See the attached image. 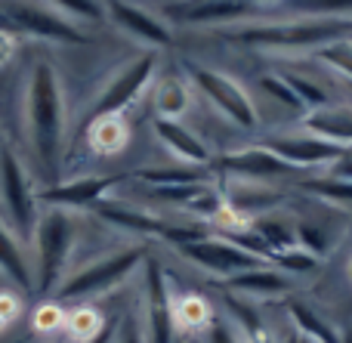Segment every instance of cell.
I'll return each instance as SVG.
<instances>
[{
  "label": "cell",
  "instance_id": "14",
  "mask_svg": "<svg viewBox=\"0 0 352 343\" xmlns=\"http://www.w3.org/2000/svg\"><path fill=\"white\" fill-rule=\"evenodd\" d=\"M213 164L223 173L235 179H248V183H260V179H275V177H291L297 173L287 161H281L278 155H272L266 146H254V148H241V152H232L217 158Z\"/></svg>",
  "mask_w": 352,
  "mask_h": 343
},
{
  "label": "cell",
  "instance_id": "45",
  "mask_svg": "<svg viewBox=\"0 0 352 343\" xmlns=\"http://www.w3.org/2000/svg\"><path fill=\"white\" fill-rule=\"evenodd\" d=\"M349 87H352V84H349Z\"/></svg>",
  "mask_w": 352,
  "mask_h": 343
},
{
  "label": "cell",
  "instance_id": "44",
  "mask_svg": "<svg viewBox=\"0 0 352 343\" xmlns=\"http://www.w3.org/2000/svg\"><path fill=\"white\" fill-rule=\"evenodd\" d=\"M254 3H260V0H254Z\"/></svg>",
  "mask_w": 352,
  "mask_h": 343
},
{
  "label": "cell",
  "instance_id": "10",
  "mask_svg": "<svg viewBox=\"0 0 352 343\" xmlns=\"http://www.w3.org/2000/svg\"><path fill=\"white\" fill-rule=\"evenodd\" d=\"M179 254L186 260H192L195 266H201L204 272H210V276H219L223 282L232 276H238V272L266 266L260 257H254V254H248L244 247L232 245L229 239H217V235H207V239H201V241L182 245Z\"/></svg>",
  "mask_w": 352,
  "mask_h": 343
},
{
  "label": "cell",
  "instance_id": "6",
  "mask_svg": "<svg viewBox=\"0 0 352 343\" xmlns=\"http://www.w3.org/2000/svg\"><path fill=\"white\" fill-rule=\"evenodd\" d=\"M155 68H158V53H155V49H148V53L136 56L133 62H127L124 68H118L115 78L105 84V90L99 93L96 105H93L90 115H87V127L96 124V121H109V118L127 111L130 105L142 96V90L152 84Z\"/></svg>",
  "mask_w": 352,
  "mask_h": 343
},
{
  "label": "cell",
  "instance_id": "36",
  "mask_svg": "<svg viewBox=\"0 0 352 343\" xmlns=\"http://www.w3.org/2000/svg\"><path fill=\"white\" fill-rule=\"evenodd\" d=\"M207 343H244L238 338V331L232 328L229 319H223V316H213V322L207 325Z\"/></svg>",
  "mask_w": 352,
  "mask_h": 343
},
{
  "label": "cell",
  "instance_id": "13",
  "mask_svg": "<svg viewBox=\"0 0 352 343\" xmlns=\"http://www.w3.org/2000/svg\"><path fill=\"white\" fill-rule=\"evenodd\" d=\"M256 12H260V6L254 0H176L167 6V16L182 25L244 22Z\"/></svg>",
  "mask_w": 352,
  "mask_h": 343
},
{
  "label": "cell",
  "instance_id": "30",
  "mask_svg": "<svg viewBox=\"0 0 352 343\" xmlns=\"http://www.w3.org/2000/svg\"><path fill=\"white\" fill-rule=\"evenodd\" d=\"M173 316H176V328H204L213 322V313L198 300V297H186L173 307Z\"/></svg>",
  "mask_w": 352,
  "mask_h": 343
},
{
  "label": "cell",
  "instance_id": "24",
  "mask_svg": "<svg viewBox=\"0 0 352 343\" xmlns=\"http://www.w3.org/2000/svg\"><path fill=\"white\" fill-rule=\"evenodd\" d=\"M133 179H142L152 189L158 186H198L210 179V170L207 167H188V164H176V167H142V170H133Z\"/></svg>",
  "mask_w": 352,
  "mask_h": 343
},
{
  "label": "cell",
  "instance_id": "25",
  "mask_svg": "<svg viewBox=\"0 0 352 343\" xmlns=\"http://www.w3.org/2000/svg\"><path fill=\"white\" fill-rule=\"evenodd\" d=\"M155 109H158V118H170V121H179V115L188 109V90L182 80L176 78H164L158 87H155Z\"/></svg>",
  "mask_w": 352,
  "mask_h": 343
},
{
  "label": "cell",
  "instance_id": "38",
  "mask_svg": "<svg viewBox=\"0 0 352 343\" xmlns=\"http://www.w3.org/2000/svg\"><path fill=\"white\" fill-rule=\"evenodd\" d=\"M115 338H118V322H105V325H99L90 338H84L80 343H115Z\"/></svg>",
  "mask_w": 352,
  "mask_h": 343
},
{
  "label": "cell",
  "instance_id": "18",
  "mask_svg": "<svg viewBox=\"0 0 352 343\" xmlns=\"http://www.w3.org/2000/svg\"><path fill=\"white\" fill-rule=\"evenodd\" d=\"M303 127L309 136L324 142H334L340 148H352V109L349 105H318L303 118Z\"/></svg>",
  "mask_w": 352,
  "mask_h": 343
},
{
  "label": "cell",
  "instance_id": "29",
  "mask_svg": "<svg viewBox=\"0 0 352 343\" xmlns=\"http://www.w3.org/2000/svg\"><path fill=\"white\" fill-rule=\"evenodd\" d=\"M318 59L352 84V37H340V41H331L324 47H318Z\"/></svg>",
  "mask_w": 352,
  "mask_h": 343
},
{
  "label": "cell",
  "instance_id": "37",
  "mask_svg": "<svg viewBox=\"0 0 352 343\" xmlns=\"http://www.w3.org/2000/svg\"><path fill=\"white\" fill-rule=\"evenodd\" d=\"M328 177H334V179H346V183H352V148L343 158H337L334 164L328 167Z\"/></svg>",
  "mask_w": 352,
  "mask_h": 343
},
{
  "label": "cell",
  "instance_id": "40",
  "mask_svg": "<svg viewBox=\"0 0 352 343\" xmlns=\"http://www.w3.org/2000/svg\"><path fill=\"white\" fill-rule=\"evenodd\" d=\"M340 343H352V328H349V331H343V338H340Z\"/></svg>",
  "mask_w": 352,
  "mask_h": 343
},
{
  "label": "cell",
  "instance_id": "32",
  "mask_svg": "<svg viewBox=\"0 0 352 343\" xmlns=\"http://www.w3.org/2000/svg\"><path fill=\"white\" fill-rule=\"evenodd\" d=\"M281 78L287 80V87L294 90V96L303 102V109H318V105H328V93H324L318 84H312L309 78H300V74H294V71H285Z\"/></svg>",
  "mask_w": 352,
  "mask_h": 343
},
{
  "label": "cell",
  "instance_id": "2",
  "mask_svg": "<svg viewBox=\"0 0 352 343\" xmlns=\"http://www.w3.org/2000/svg\"><path fill=\"white\" fill-rule=\"evenodd\" d=\"M31 239H34V291L50 294L65 282V266L78 241V217L62 208H43Z\"/></svg>",
  "mask_w": 352,
  "mask_h": 343
},
{
  "label": "cell",
  "instance_id": "22",
  "mask_svg": "<svg viewBox=\"0 0 352 343\" xmlns=\"http://www.w3.org/2000/svg\"><path fill=\"white\" fill-rule=\"evenodd\" d=\"M226 313H229L226 319L232 322V328L244 343H275L272 328L256 316V309H250V303L238 300L235 294H226Z\"/></svg>",
  "mask_w": 352,
  "mask_h": 343
},
{
  "label": "cell",
  "instance_id": "12",
  "mask_svg": "<svg viewBox=\"0 0 352 343\" xmlns=\"http://www.w3.org/2000/svg\"><path fill=\"white\" fill-rule=\"evenodd\" d=\"M263 146L272 155H278L281 161H287L294 170L331 167L337 158H343V155L349 152V148H340V146H334V142H324L309 133H278V136H269Z\"/></svg>",
  "mask_w": 352,
  "mask_h": 343
},
{
  "label": "cell",
  "instance_id": "31",
  "mask_svg": "<svg viewBox=\"0 0 352 343\" xmlns=\"http://www.w3.org/2000/svg\"><path fill=\"white\" fill-rule=\"evenodd\" d=\"M87 133H90V142L99 148V152H115V148L124 146V127L121 121H115V118H109V121H96L87 127Z\"/></svg>",
  "mask_w": 352,
  "mask_h": 343
},
{
  "label": "cell",
  "instance_id": "27",
  "mask_svg": "<svg viewBox=\"0 0 352 343\" xmlns=\"http://www.w3.org/2000/svg\"><path fill=\"white\" fill-rule=\"evenodd\" d=\"M287 10L303 12V16L316 19H349L352 16V0H285Z\"/></svg>",
  "mask_w": 352,
  "mask_h": 343
},
{
  "label": "cell",
  "instance_id": "7",
  "mask_svg": "<svg viewBox=\"0 0 352 343\" xmlns=\"http://www.w3.org/2000/svg\"><path fill=\"white\" fill-rule=\"evenodd\" d=\"M186 74L207 99L219 109V115H226L235 127L241 130H254L260 124V115H256L254 99L248 96L238 80H232L229 74H219L207 65H198V62H186Z\"/></svg>",
  "mask_w": 352,
  "mask_h": 343
},
{
  "label": "cell",
  "instance_id": "28",
  "mask_svg": "<svg viewBox=\"0 0 352 343\" xmlns=\"http://www.w3.org/2000/svg\"><path fill=\"white\" fill-rule=\"evenodd\" d=\"M50 6H53L59 16H65L68 22H87V25H96L102 22L105 16V6L99 3V0H47Z\"/></svg>",
  "mask_w": 352,
  "mask_h": 343
},
{
  "label": "cell",
  "instance_id": "3",
  "mask_svg": "<svg viewBox=\"0 0 352 343\" xmlns=\"http://www.w3.org/2000/svg\"><path fill=\"white\" fill-rule=\"evenodd\" d=\"M352 34V19H300V22L248 25L238 31H223L226 41L260 49H309Z\"/></svg>",
  "mask_w": 352,
  "mask_h": 343
},
{
  "label": "cell",
  "instance_id": "43",
  "mask_svg": "<svg viewBox=\"0 0 352 343\" xmlns=\"http://www.w3.org/2000/svg\"><path fill=\"white\" fill-rule=\"evenodd\" d=\"M176 343H188V340L186 338H176Z\"/></svg>",
  "mask_w": 352,
  "mask_h": 343
},
{
  "label": "cell",
  "instance_id": "17",
  "mask_svg": "<svg viewBox=\"0 0 352 343\" xmlns=\"http://www.w3.org/2000/svg\"><path fill=\"white\" fill-rule=\"evenodd\" d=\"M0 276L10 278L19 291H34V263L25 251V241L3 217H0Z\"/></svg>",
  "mask_w": 352,
  "mask_h": 343
},
{
  "label": "cell",
  "instance_id": "23",
  "mask_svg": "<svg viewBox=\"0 0 352 343\" xmlns=\"http://www.w3.org/2000/svg\"><path fill=\"white\" fill-rule=\"evenodd\" d=\"M96 214L105 223H111V226H121L127 232H140V235H158V239L164 235V226H167V220L148 217L133 208H124V204H96Z\"/></svg>",
  "mask_w": 352,
  "mask_h": 343
},
{
  "label": "cell",
  "instance_id": "4",
  "mask_svg": "<svg viewBox=\"0 0 352 343\" xmlns=\"http://www.w3.org/2000/svg\"><path fill=\"white\" fill-rule=\"evenodd\" d=\"M0 217L16 229L22 241L34 235L37 217H41L34 177L10 142H0Z\"/></svg>",
  "mask_w": 352,
  "mask_h": 343
},
{
  "label": "cell",
  "instance_id": "11",
  "mask_svg": "<svg viewBox=\"0 0 352 343\" xmlns=\"http://www.w3.org/2000/svg\"><path fill=\"white\" fill-rule=\"evenodd\" d=\"M133 179V173H118V177H80L72 183H53L47 189L37 192L41 204L47 208H62V210H84V208H96L102 204V198L115 189L118 183Z\"/></svg>",
  "mask_w": 352,
  "mask_h": 343
},
{
  "label": "cell",
  "instance_id": "20",
  "mask_svg": "<svg viewBox=\"0 0 352 343\" xmlns=\"http://www.w3.org/2000/svg\"><path fill=\"white\" fill-rule=\"evenodd\" d=\"M248 229L269 247V257L278 251H291V247H300L297 241V220L285 214H260L254 220H248Z\"/></svg>",
  "mask_w": 352,
  "mask_h": 343
},
{
  "label": "cell",
  "instance_id": "35",
  "mask_svg": "<svg viewBox=\"0 0 352 343\" xmlns=\"http://www.w3.org/2000/svg\"><path fill=\"white\" fill-rule=\"evenodd\" d=\"M260 87L269 93V96L278 99V102L291 105V109H303V102H300V99L294 96V90L287 87V80L281 78V74H266V78H260Z\"/></svg>",
  "mask_w": 352,
  "mask_h": 343
},
{
  "label": "cell",
  "instance_id": "34",
  "mask_svg": "<svg viewBox=\"0 0 352 343\" xmlns=\"http://www.w3.org/2000/svg\"><path fill=\"white\" fill-rule=\"evenodd\" d=\"M115 343H148L146 340V325H142V309H133L118 322V338Z\"/></svg>",
  "mask_w": 352,
  "mask_h": 343
},
{
  "label": "cell",
  "instance_id": "33",
  "mask_svg": "<svg viewBox=\"0 0 352 343\" xmlns=\"http://www.w3.org/2000/svg\"><path fill=\"white\" fill-rule=\"evenodd\" d=\"M303 189L312 192V195H318V198H328V201H340V204L352 201V183H346V179H334V177L306 179Z\"/></svg>",
  "mask_w": 352,
  "mask_h": 343
},
{
  "label": "cell",
  "instance_id": "15",
  "mask_svg": "<svg viewBox=\"0 0 352 343\" xmlns=\"http://www.w3.org/2000/svg\"><path fill=\"white\" fill-rule=\"evenodd\" d=\"M105 12H109V19H111V22H115L121 31H127V34L136 37V41L148 43L152 49L170 47L173 31L167 28V22H161L158 16L146 12L142 6L127 3V0H105Z\"/></svg>",
  "mask_w": 352,
  "mask_h": 343
},
{
  "label": "cell",
  "instance_id": "41",
  "mask_svg": "<svg viewBox=\"0 0 352 343\" xmlns=\"http://www.w3.org/2000/svg\"><path fill=\"white\" fill-rule=\"evenodd\" d=\"M281 343H297V334H294V331H291V334H287V338H285V340H281Z\"/></svg>",
  "mask_w": 352,
  "mask_h": 343
},
{
  "label": "cell",
  "instance_id": "42",
  "mask_svg": "<svg viewBox=\"0 0 352 343\" xmlns=\"http://www.w3.org/2000/svg\"><path fill=\"white\" fill-rule=\"evenodd\" d=\"M346 272H349V282H352V257H349V269Z\"/></svg>",
  "mask_w": 352,
  "mask_h": 343
},
{
  "label": "cell",
  "instance_id": "8",
  "mask_svg": "<svg viewBox=\"0 0 352 343\" xmlns=\"http://www.w3.org/2000/svg\"><path fill=\"white\" fill-rule=\"evenodd\" d=\"M142 325H146L148 343H176V316L170 282L164 276V266L155 257L142 260Z\"/></svg>",
  "mask_w": 352,
  "mask_h": 343
},
{
  "label": "cell",
  "instance_id": "39",
  "mask_svg": "<svg viewBox=\"0 0 352 343\" xmlns=\"http://www.w3.org/2000/svg\"><path fill=\"white\" fill-rule=\"evenodd\" d=\"M12 53H16V43H12V37L6 34V31H0V65H6V62L12 59Z\"/></svg>",
  "mask_w": 352,
  "mask_h": 343
},
{
  "label": "cell",
  "instance_id": "9",
  "mask_svg": "<svg viewBox=\"0 0 352 343\" xmlns=\"http://www.w3.org/2000/svg\"><path fill=\"white\" fill-rule=\"evenodd\" d=\"M0 16L6 19V28H16L22 34L41 37L53 43H87V37L78 31V25L68 22L56 10H47L31 0H0Z\"/></svg>",
  "mask_w": 352,
  "mask_h": 343
},
{
  "label": "cell",
  "instance_id": "26",
  "mask_svg": "<svg viewBox=\"0 0 352 343\" xmlns=\"http://www.w3.org/2000/svg\"><path fill=\"white\" fill-rule=\"evenodd\" d=\"M269 266H275V269L287 272L291 278L297 276H306V272H316L318 266H322V260L316 257V254L303 251V247H291V251H278L269 257Z\"/></svg>",
  "mask_w": 352,
  "mask_h": 343
},
{
  "label": "cell",
  "instance_id": "21",
  "mask_svg": "<svg viewBox=\"0 0 352 343\" xmlns=\"http://www.w3.org/2000/svg\"><path fill=\"white\" fill-rule=\"evenodd\" d=\"M287 316H291L294 331L312 343H340L343 338V331H337L318 309H312L303 300H287Z\"/></svg>",
  "mask_w": 352,
  "mask_h": 343
},
{
  "label": "cell",
  "instance_id": "1",
  "mask_svg": "<svg viewBox=\"0 0 352 343\" xmlns=\"http://www.w3.org/2000/svg\"><path fill=\"white\" fill-rule=\"evenodd\" d=\"M25 127L37 173L50 177L59 170L65 140V90L56 65L34 62L25 84Z\"/></svg>",
  "mask_w": 352,
  "mask_h": 343
},
{
  "label": "cell",
  "instance_id": "19",
  "mask_svg": "<svg viewBox=\"0 0 352 343\" xmlns=\"http://www.w3.org/2000/svg\"><path fill=\"white\" fill-rule=\"evenodd\" d=\"M291 288H294V278L287 276V272L269 266V263L226 278V291L248 294V297H285Z\"/></svg>",
  "mask_w": 352,
  "mask_h": 343
},
{
  "label": "cell",
  "instance_id": "5",
  "mask_svg": "<svg viewBox=\"0 0 352 343\" xmlns=\"http://www.w3.org/2000/svg\"><path fill=\"white\" fill-rule=\"evenodd\" d=\"M148 257V251L142 245L133 247H121V251L109 254V257H99L93 263H87L84 269L65 276V282L53 291L59 300H90V297L109 294L118 285H124L136 269L142 266V260Z\"/></svg>",
  "mask_w": 352,
  "mask_h": 343
},
{
  "label": "cell",
  "instance_id": "16",
  "mask_svg": "<svg viewBox=\"0 0 352 343\" xmlns=\"http://www.w3.org/2000/svg\"><path fill=\"white\" fill-rule=\"evenodd\" d=\"M155 136L161 140V146H167V152L176 155L179 164H188V167H210L213 164L210 148H207L188 127H182L179 121L158 118V121H155Z\"/></svg>",
  "mask_w": 352,
  "mask_h": 343
}]
</instances>
